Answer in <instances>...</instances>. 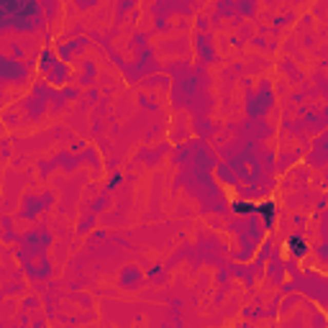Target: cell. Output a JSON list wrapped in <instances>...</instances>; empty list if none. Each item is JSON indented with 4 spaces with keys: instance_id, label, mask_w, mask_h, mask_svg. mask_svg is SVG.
<instances>
[{
    "instance_id": "1",
    "label": "cell",
    "mask_w": 328,
    "mask_h": 328,
    "mask_svg": "<svg viewBox=\"0 0 328 328\" xmlns=\"http://www.w3.org/2000/svg\"><path fill=\"white\" fill-rule=\"evenodd\" d=\"M257 210H259V216L264 218L267 228H272V226H275V218H277V208H275V203H259Z\"/></svg>"
},
{
    "instance_id": "2",
    "label": "cell",
    "mask_w": 328,
    "mask_h": 328,
    "mask_svg": "<svg viewBox=\"0 0 328 328\" xmlns=\"http://www.w3.org/2000/svg\"><path fill=\"white\" fill-rule=\"evenodd\" d=\"M287 246H290V252H293L295 257H303V254L308 252V244H305L303 236H293V239L287 241Z\"/></svg>"
},
{
    "instance_id": "3",
    "label": "cell",
    "mask_w": 328,
    "mask_h": 328,
    "mask_svg": "<svg viewBox=\"0 0 328 328\" xmlns=\"http://www.w3.org/2000/svg\"><path fill=\"white\" fill-rule=\"evenodd\" d=\"M234 210L236 213H252V210H257V205H252V203H236Z\"/></svg>"
}]
</instances>
